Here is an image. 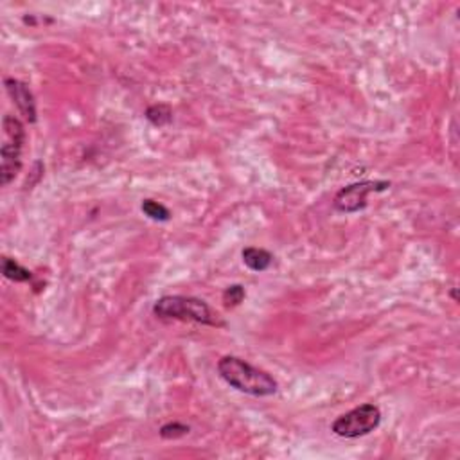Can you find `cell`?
<instances>
[{
  "mask_svg": "<svg viewBox=\"0 0 460 460\" xmlns=\"http://www.w3.org/2000/svg\"><path fill=\"white\" fill-rule=\"evenodd\" d=\"M245 288L241 284H232L223 292V302H225L227 308H236L241 302L245 301Z\"/></svg>",
  "mask_w": 460,
  "mask_h": 460,
  "instance_id": "obj_12",
  "label": "cell"
},
{
  "mask_svg": "<svg viewBox=\"0 0 460 460\" xmlns=\"http://www.w3.org/2000/svg\"><path fill=\"white\" fill-rule=\"evenodd\" d=\"M189 426L180 425V423H168L160 428V435L164 439H178L189 434Z\"/></svg>",
  "mask_w": 460,
  "mask_h": 460,
  "instance_id": "obj_13",
  "label": "cell"
},
{
  "mask_svg": "<svg viewBox=\"0 0 460 460\" xmlns=\"http://www.w3.org/2000/svg\"><path fill=\"white\" fill-rule=\"evenodd\" d=\"M381 410L376 405H362L344 414L333 423V434L344 439H358L369 435L380 426Z\"/></svg>",
  "mask_w": 460,
  "mask_h": 460,
  "instance_id": "obj_3",
  "label": "cell"
},
{
  "mask_svg": "<svg viewBox=\"0 0 460 460\" xmlns=\"http://www.w3.org/2000/svg\"><path fill=\"white\" fill-rule=\"evenodd\" d=\"M142 213L146 214L150 220L153 222H168L169 218H171V213H169V209L166 205L159 204L155 200H144L141 205Z\"/></svg>",
  "mask_w": 460,
  "mask_h": 460,
  "instance_id": "obj_10",
  "label": "cell"
},
{
  "mask_svg": "<svg viewBox=\"0 0 460 460\" xmlns=\"http://www.w3.org/2000/svg\"><path fill=\"white\" fill-rule=\"evenodd\" d=\"M22 146L20 144H15V142H6L0 151V157H2V184L8 186L11 184V180H15V177L18 175L20 168H22Z\"/></svg>",
  "mask_w": 460,
  "mask_h": 460,
  "instance_id": "obj_6",
  "label": "cell"
},
{
  "mask_svg": "<svg viewBox=\"0 0 460 460\" xmlns=\"http://www.w3.org/2000/svg\"><path fill=\"white\" fill-rule=\"evenodd\" d=\"M4 132L9 137V142H15V144L24 146V142H26V130H24V124L20 123L17 117H13V115H6Z\"/></svg>",
  "mask_w": 460,
  "mask_h": 460,
  "instance_id": "obj_9",
  "label": "cell"
},
{
  "mask_svg": "<svg viewBox=\"0 0 460 460\" xmlns=\"http://www.w3.org/2000/svg\"><path fill=\"white\" fill-rule=\"evenodd\" d=\"M146 119L150 121L153 126H166V124L171 123L172 114L171 108L168 105H153L146 110Z\"/></svg>",
  "mask_w": 460,
  "mask_h": 460,
  "instance_id": "obj_11",
  "label": "cell"
},
{
  "mask_svg": "<svg viewBox=\"0 0 460 460\" xmlns=\"http://www.w3.org/2000/svg\"><path fill=\"white\" fill-rule=\"evenodd\" d=\"M2 274H4L6 279L13 281V283H27V281L33 279L31 272L24 268L22 265H18L15 259H9V257L2 259Z\"/></svg>",
  "mask_w": 460,
  "mask_h": 460,
  "instance_id": "obj_8",
  "label": "cell"
},
{
  "mask_svg": "<svg viewBox=\"0 0 460 460\" xmlns=\"http://www.w3.org/2000/svg\"><path fill=\"white\" fill-rule=\"evenodd\" d=\"M6 89H8L9 98L13 99V103L17 105L18 112L24 115V119H26L27 123H35L36 103L29 87H27L26 83H22V81L8 78V80H6Z\"/></svg>",
  "mask_w": 460,
  "mask_h": 460,
  "instance_id": "obj_5",
  "label": "cell"
},
{
  "mask_svg": "<svg viewBox=\"0 0 460 460\" xmlns=\"http://www.w3.org/2000/svg\"><path fill=\"white\" fill-rule=\"evenodd\" d=\"M218 372L225 383H229L232 389L256 398H268L274 396L279 389L277 381L261 369L254 367L245 360L236 358V356H223L218 362Z\"/></svg>",
  "mask_w": 460,
  "mask_h": 460,
  "instance_id": "obj_1",
  "label": "cell"
},
{
  "mask_svg": "<svg viewBox=\"0 0 460 460\" xmlns=\"http://www.w3.org/2000/svg\"><path fill=\"white\" fill-rule=\"evenodd\" d=\"M243 263L250 268L252 272H265L268 270L274 263V256L265 248H256L248 247L243 250Z\"/></svg>",
  "mask_w": 460,
  "mask_h": 460,
  "instance_id": "obj_7",
  "label": "cell"
},
{
  "mask_svg": "<svg viewBox=\"0 0 460 460\" xmlns=\"http://www.w3.org/2000/svg\"><path fill=\"white\" fill-rule=\"evenodd\" d=\"M389 187L390 182H356V184H351V186L338 191L333 205H335L338 213H358V211L367 207V196L371 195V193H380V191H385L389 189Z\"/></svg>",
  "mask_w": 460,
  "mask_h": 460,
  "instance_id": "obj_4",
  "label": "cell"
},
{
  "mask_svg": "<svg viewBox=\"0 0 460 460\" xmlns=\"http://www.w3.org/2000/svg\"><path fill=\"white\" fill-rule=\"evenodd\" d=\"M153 313L159 319L169 320H193V322L222 328L223 320L220 315L202 299L184 295L162 297L153 306Z\"/></svg>",
  "mask_w": 460,
  "mask_h": 460,
  "instance_id": "obj_2",
  "label": "cell"
}]
</instances>
